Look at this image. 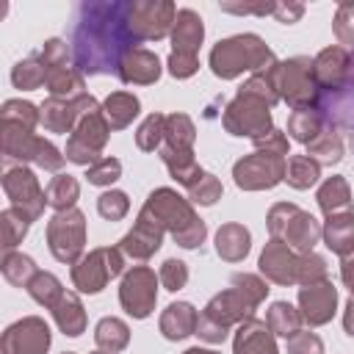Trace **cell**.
Returning a JSON list of instances; mask_svg holds the SVG:
<instances>
[{"label": "cell", "instance_id": "6da1fadb", "mask_svg": "<svg viewBox=\"0 0 354 354\" xmlns=\"http://www.w3.org/2000/svg\"><path fill=\"white\" fill-rule=\"evenodd\" d=\"M130 11L133 3H83L77 8L72 33L75 69L88 75L119 72L122 58L138 44Z\"/></svg>", "mask_w": 354, "mask_h": 354}, {"label": "cell", "instance_id": "7a4b0ae2", "mask_svg": "<svg viewBox=\"0 0 354 354\" xmlns=\"http://www.w3.org/2000/svg\"><path fill=\"white\" fill-rule=\"evenodd\" d=\"M277 64L274 61V53L266 47V41L254 33H238V36H230L224 41H218L210 53V69L216 77L221 80H230V77H238L241 72L246 69H266Z\"/></svg>", "mask_w": 354, "mask_h": 354}, {"label": "cell", "instance_id": "3957f363", "mask_svg": "<svg viewBox=\"0 0 354 354\" xmlns=\"http://www.w3.org/2000/svg\"><path fill=\"white\" fill-rule=\"evenodd\" d=\"M163 230H169L174 235V241L185 249H194L205 241V221L196 218V213L191 210V205L177 196L171 188H158L149 194L147 205H144Z\"/></svg>", "mask_w": 354, "mask_h": 354}, {"label": "cell", "instance_id": "277c9868", "mask_svg": "<svg viewBox=\"0 0 354 354\" xmlns=\"http://www.w3.org/2000/svg\"><path fill=\"white\" fill-rule=\"evenodd\" d=\"M257 304H260V299H254L249 290L235 285V288L218 293L216 299H210V304L205 307V313L196 321V335L207 343H221L227 337L230 324L252 318V310Z\"/></svg>", "mask_w": 354, "mask_h": 354}, {"label": "cell", "instance_id": "5b68a950", "mask_svg": "<svg viewBox=\"0 0 354 354\" xmlns=\"http://www.w3.org/2000/svg\"><path fill=\"white\" fill-rule=\"evenodd\" d=\"M268 230L277 241H285L288 246L299 249L301 254H310L313 246L318 243V238L324 235V230L318 227V221L299 210L296 205H288V202H279L271 207L268 213Z\"/></svg>", "mask_w": 354, "mask_h": 354}, {"label": "cell", "instance_id": "8992f818", "mask_svg": "<svg viewBox=\"0 0 354 354\" xmlns=\"http://www.w3.org/2000/svg\"><path fill=\"white\" fill-rule=\"evenodd\" d=\"M279 97H285L293 111L318 108L321 88L315 83V72H313L310 58L299 55V58L279 64Z\"/></svg>", "mask_w": 354, "mask_h": 354}, {"label": "cell", "instance_id": "52a82bcc", "mask_svg": "<svg viewBox=\"0 0 354 354\" xmlns=\"http://www.w3.org/2000/svg\"><path fill=\"white\" fill-rule=\"evenodd\" d=\"M47 241L50 252L61 263H75L86 246V218L80 210H61L47 224Z\"/></svg>", "mask_w": 354, "mask_h": 354}, {"label": "cell", "instance_id": "ba28073f", "mask_svg": "<svg viewBox=\"0 0 354 354\" xmlns=\"http://www.w3.org/2000/svg\"><path fill=\"white\" fill-rule=\"evenodd\" d=\"M271 105H266L257 97H249L243 91H238V97L227 105L224 111V127L232 136H249V138H263L266 133H271Z\"/></svg>", "mask_w": 354, "mask_h": 354}, {"label": "cell", "instance_id": "9c48e42d", "mask_svg": "<svg viewBox=\"0 0 354 354\" xmlns=\"http://www.w3.org/2000/svg\"><path fill=\"white\" fill-rule=\"evenodd\" d=\"M108 122L100 111L94 113H86L77 119V127L66 144V158L72 163H83V166H91L100 160V149L105 147L108 141Z\"/></svg>", "mask_w": 354, "mask_h": 354}, {"label": "cell", "instance_id": "30bf717a", "mask_svg": "<svg viewBox=\"0 0 354 354\" xmlns=\"http://www.w3.org/2000/svg\"><path fill=\"white\" fill-rule=\"evenodd\" d=\"M285 158L274 152H254L246 155L235 163L232 177L241 188L246 191H260V188H274L279 180H285Z\"/></svg>", "mask_w": 354, "mask_h": 354}, {"label": "cell", "instance_id": "8fae6325", "mask_svg": "<svg viewBox=\"0 0 354 354\" xmlns=\"http://www.w3.org/2000/svg\"><path fill=\"white\" fill-rule=\"evenodd\" d=\"M122 271V249H94L72 268V282L83 293H100Z\"/></svg>", "mask_w": 354, "mask_h": 354}, {"label": "cell", "instance_id": "7c38bea8", "mask_svg": "<svg viewBox=\"0 0 354 354\" xmlns=\"http://www.w3.org/2000/svg\"><path fill=\"white\" fill-rule=\"evenodd\" d=\"M177 8L169 0H138L130 11V25L138 41L147 39H163L169 28H174Z\"/></svg>", "mask_w": 354, "mask_h": 354}, {"label": "cell", "instance_id": "4fadbf2b", "mask_svg": "<svg viewBox=\"0 0 354 354\" xmlns=\"http://www.w3.org/2000/svg\"><path fill=\"white\" fill-rule=\"evenodd\" d=\"M315 83L321 94H335L354 80V61L346 47H326L313 61Z\"/></svg>", "mask_w": 354, "mask_h": 354}, {"label": "cell", "instance_id": "5bb4252c", "mask_svg": "<svg viewBox=\"0 0 354 354\" xmlns=\"http://www.w3.org/2000/svg\"><path fill=\"white\" fill-rule=\"evenodd\" d=\"M155 299H158V290H155V271L138 266L133 268L124 279H122V288H119V301L122 307L133 315V318H147L155 307Z\"/></svg>", "mask_w": 354, "mask_h": 354}, {"label": "cell", "instance_id": "9a60e30c", "mask_svg": "<svg viewBox=\"0 0 354 354\" xmlns=\"http://www.w3.org/2000/svg\"><path fill=\"white\" fill-rule=\"evenodd\" d=\"M100 111L97 108V100L88 97V94H77L72 100H61V97H50L44 105H41V122L44 127H50L53 133H66L72 130L75 119L86 116V113H94Z\"/></svg>", "mask_w": 354, "mask_h": 354}, {"label": "cell", "instance_id": "2e32d148", "mask_svg": "<svg viewBox=\"0 0 354 354\" xmlns=\"http://www.w3.org/2000/svg\"><path fill=\"white\" fill-rule=\"evenodd\" d=\"M50 346V329L41 318H22L19 324L8 326L3 337L6 354H44Z\"/></svg>", "mask_w": 354, "mask_h": 354}, {"label": "cell", "instance_id": "e0dca14e", "mask_svg": "<svg viewBox=\"0 0 354 354\" xmlns=\"http://www.w3.org/2000/svg\"><path fill=\"white\" fill-rule=\"evenodd\" d=\"M260 271L279 285H293L299 282V254H293V249L285 241L271 238L260 254Z\"/></svg>", "mask_w": 354, "mask_h": 354}, {"label": "cell", "instance_id": "ac0fdd59", "mask_svg": "<svg viewBox=\"0 0 354 354\" xmlns=\"http://www.w3.org/2000/svg\"><path fill=\"white\" fill-rule=\"evenodd\" d=\"M299 304H301V318L310 326H321L335 315V304H337V290L329 279L304 285L299 290Z\"/></svg>", "mask_w": 354, "mask_h": 354}, {"label": "cell", "instance_id": "d6986e66", "mask_svg": "<svg viewBox=\"0 0 354 354\" xmlns=\"http://www.w3.org/2000/svg\"><path fill=\"white\" fill-rule=\"evenodd\" d=\"M6 194L14 199L17 207H22L30 218H36L41 213V207L47 205V196L44 191L39 188L36 177L28 171V169H6Z\"/></svg>", "mask_w": 354, "mask_h": 354}, {"label": "cell", "instance_id": "ffe728a7", "mask_svg": "<svg viewBox=\"0 0 354 354\" xmlns=\"http://www.w3.org/2000/svg\"><path fill=\"white\" fill-rule=\"evenodd\" d=\"M160 238H163V227H160L158 218L144 207V210L138 213L136 227L122 238V246H119V249H122L124 254L136 257V260H147L149 254L158 252Z\"/></svg>", "mask_w": 354, "mask_h": 354}, {"label": "cell", "instance_id": "44dd1931", "mask_svg": "<svg viewBox=\"0 0 354 354\" xmlns=\"http://www.w3.org/2000/svg\"><path fill=\"white\" fill-rule=\"evenodd\" d=\"M116 75L124 83H141V86H147V83H155L160 77V61H158L155 53H149L144 47H136V50H130L122 58Z\"/></svg>", "mask_w": 354, "mask_h": 354}, {"label": "cell", "instance_id": "7402d4cb", "mask_svg": "<svg viewBox=\"0 0 354 354\" xmlns=\"http://www.w3.org/2000/svg\"><path fill=\"white\" fill-rule=\"evenodd\" d=\"M235 354H279L268 324L254 321V318L241 321L238 335H235Z\"/></svg>", "mask_w": 354, "mask_h": 354}, {"label": "cell", "instance_id": "603a6c76", "mask_svg": "<svg viewBox=\"0 0 354 354\" xmlns=\"http://www.w3.org/2000/svg\"><path fill=\"white\" fill-rule=\"evenodd\" d=\"M202 36H205L202 17L196 11H191V8H180L177 11V19H174V28H171V41H174V50L171 53L196 55V50L202 44Z\"/></svg>", "mask_w": 354, "mask_h": 354}, {"label": "cell", "instance_id": "cb8c5ba5", "mask_svg": "<svg viewBox=\"0 0 354 354\" xmlns=\"http://www.w3.org/2000/svg\"><path fill=\"white\" fill-rule=\"evenodd\" d=\"M324 241L340 257H346L348 252H354V213L351 210H343V213L326 216Z\"/></svg>", "mask_w": 354, "mask_h": 354}, {"label": "cell", "instance_id": "d4e9b609", "mask_svg": "<svg viewBox=\"0 0 354 354\" xmlns=\"http://www.w3.org/2000/svg\"><path fill=\"white\" fill-rule=\"evenodd\" d=\"M196 321H199L196 310L188 301H177V304H169L166 313L160 315V332L169 340H180V337L196 332Z\"/></svg>", "mask_w": 354, "mask_h": 354}, {"label": "cell", "instance_id": "484cf974", "mask_svg": "<svg viewBox=\"0 0 354 354\" xmlns=\"http://www.w3.org/2000/svg\"><path fill=\"white\" fill-rule=\"evenodd\" d=\"M216 252L230 263L243 260L249 252V230L241 224H224L216 232Z\"/></svg>", "mask_w": 354, "mask_h": 354}, {"label": "cell", "instance_id": "4316f807", "mask_svg": "<svg viewBox=\"0 0 354 354\" xmlns=\"http://www.w3.org/2000/svg\"><path fill=\"white\" fill-rule=\"evenodd\" d=\"M160 158H163V163L169 166V171H171V177L177 180V183H183V185H196L202 177H205V171L199 169V163L194 160V155L191 152H177V149H169V147H163L160 149Z\"/></svg>", "mask_w": 354, "mask_h": 354}, {"label": "cell", "instance_id": "83f0119b", "mask_svg": "<svg viewBox=\"0 0 354 354\" xmlns=\"http://www.w3.org/2000/svg\"><path fill=\"white\" fill-rule=\"evenodd\" d=\"M326 127V119L321 116L318 108H304V111H293L290 119H288V133L301 141V144H310L315 141Z\"/></svg>", "mask_w": 354, "mask_h": 354}, {"label": "cell", "instance_id": "f1b7e54d", "mask_svg": "<svg viewBox=\"0 0 354 354\" xmlns=\"http://www.w3.org/2000/svg\"><path fill=\"white\" fill-rule=\"evenodd\" d=\"M53 315H55V321H58L64 335L77 337L86 329V313H83V304H80V299L75 293H64L61 301L53 307Z\"/></svg>", "mask_w": 354, "mask_h": 354}, {"label": "cell", "instance_id": "f546056e", "mask_svg": "<svg viewBox=\"0 0 354 354\" xmlns=\"http://www.w3.org/2000/svg\"><path fill=\"white\" fill-rule=\"evenodd\" d=\"M138 113V100L127 91H116L105 100L102 105V116L108 122L111 130H119V127H127L133 122V116Z\"/></svg>", "mask_w": 354, "mask_h": 354}, {"label": "cell", "instance_id": "4dcf8cb0", "mask_svg": "<svg viewBox=\"0 0 354 354\" xmlns=\"http://www.w3.org/2000/svg\"><path fill=\"white\" fill-rule=\"evenodd\" d=\"M94 340H97V346H100L102 351L116 354V351H122V348L127 346V340H130V329H127V324L119 321V318H102V321L97 324Z\"/></svg>", "mask_w": 354, "mask_h": 354}, {"label": "cell", "instance_id": "1f68e13d", "mask_svg": "<svg viewBox=\"0 0 354 354\" xmlns=\"http://www.w3.org/2000/svg\"><path fill=\"white\" fill-rule=\"evenodd\" d=\"M348 199H351V191H348V183L343 177H329L318 191V205L326 216L348 210Z\"/></svg>", "mask_w": 354, "mask_h": 354}, {"label": "cell", "instance_id": "d6a6232c", "mask_svg": "<svg viewBox=\"0 0 354 354\" xmlns=\"http://www.w3.org/2000/svg\"><path fill=\"white\" fill-rule=\"evenodd\" d=\"M318 177H321V163L315 158H310V155H293V158H288L285 180L293 188H310Z\"/></svg>", "mask_w": 354, "mask_h": 354}, {"label": "cell", "instance_id": "836d02e7", "mask_svg": "<svg viewBox=\"0 0 354 354\" xmlns=\"http://www.w3.org/2000/svg\"><path fill=\"white\" fill-rule=\"evenodd\" d=\"M301 313L299 310H293L288 301H277V304H271V310H268V329L274 332V335H282V337H293L296 332H301Z\"/></svg>", "mask_w": 354, "mask_h": 354}, {"label": "cell", "instance_id": "e575fe53", "mask_svg": "<svg viewBox=\"0 0 354 354\" xmlns=\"http://www.w3.org/2000/svg\"><path fill=\"white\" fill-rule=\"evenodd\" d=\"M166 147L177 152H191L194 144V122L185 113H171L166 116Z\"/></svg>", "mask_w": 354, "mask_h": 354}, {"label": "cell", "instance_id": "d590c367", "mask_svg": "<svg viewBox=\"0 0 354 354\" xmlns=\"http://www.w3.org/2000/svg\"><path fill=\"white\" fill-rule=\"evenodd\" d=\"M307 147H310L307 155L315 158L318 163H337V160L343 158V141H340V136L335 133L332 124H326L324 133H321L315 141H310Z\"/></svg>", "mask_w": 354, "mask_h": 354}, {"label": "cell", "instance_id": "8d00e7d4", "mask_svg": "<svg viewBox=\"0 0 354 354\" xmlns=\"http://www.w3.org/2000/svg\"><path fill=\"white\" fill-rule=\"evenodd\" d=\"M44 196H47V205H53L58 213H61V210H72V205H75V199H77V180L69 177V174H58V177H53V183L47 185Z\"/></svg>", "mask_w": 354, "mask_h": 354}, {"label": "cell", "instance_id": "74e56055", "mask_svg": "<svg viewBox=\"0 0 354 354\" xmlns=\"http://www.w3.org/2000/svg\"><path fill=\"white\" fill-rule=\"evenodd\" d=\"M11 80L17 88H39L41 83H47V66L41 64L39 55H30L14 66Z\"/></svg>", "mask_w": 354, "mask_h": 354}, {"label": "cell", "instance_id": "f35d334b", "mask_svg": "<svg viewBox=\"0 0 354 354\" xmlns=\"http://www.w3.org/2000/svg\"><path fill=\"white\" fill-rule=\"evenodd\" d=\"M28 290H30V296H33L39 304H44V307H50V310H53V307L61 301V296L66 293V290L61 288V282H58L53 274H44V271H39V274L30 279Z\"/></svg>", "mask_w": 354, "mask_h": 354}, {"label": "cell", "instance_id": "ab89813d", "mask_svg": "<svg viewBox=\"0 0 354 354\" xmlns=\"http://www.w3.org/2000/svg\"><path fill=\"white\" fill-rule=\"evenodd\" d=\"M3 274H6V279H8V282L28 288V285H30V279H33L39 271H36V266H33V260H30V257L8 252V254L3 257Z\"/></svg>", "mask_w": 354, "mask_h": 354}, {"label": "cell", "instance_id": "60d3db41", "mask_svg": "<svg viewBox=\"0 0 354 354\" xmlns=\"http://www.w3.org/2000/svg\"><path fill=\"white\" fill-rule=\"evenodd\" d=\"M160 138H166V116H163V113H152V116H147V122L138 127L136 144H138L144 152H152V149L160 144Z\"/></svg>", "mask_w": 354, "mask_h": 354}, {"label": "cell", "instance_id": "b9f144b4", "mask_svg": "<svg viewBox=\"0 0 354 354\" xmlns=\"http://www.w3.org/2000/svg\"><path fill=\"white\" fill-rule=\"evenodd\" d=\"M28 227H30V216L25 213V210H6L3 213V246L6 249H11V246H17V241L28 232Z\"/></svg>", "mask_w": 354, "mask_h": 354}, {"label": "cell", "instance_id": "7bdbcfd3", "mask_svg": "<svg viewBox=\"0 0 354 354\" xmlns=\"http://www.w3.org/2000/svg\"><path fill=\"white\" fill-rule=\"evenodd\" d=\"M335 36L340 44L351 47L354 44V3H340L337 6V14H335Z\"/></svg>", "mask_w": 354, "mask_h": 354}, {"label": "cell", "instance_id": "ee69618b", "mask_svg": "<svg viewBox=\"0 0 354 354\" xmlns=\"http://www.w3.org/2000/svg\"><path fill=\"white\" fill-rule=\"evenodd\" d=\"M127 207H130V199H127V194H122V191H108V194H102L100 202H97L100 216H102V218H111V221H119V218L127 213Z\"/></svg>", "mask_w": 354, "mask_h": 354}, {"label": "cell", "instance_id": "f6af8a7d", "mask_svg": "<svg viewBox=\"0 0 354 354\" xmlns=\"http://www.w3.org/2000/svg\"><path fill=\"white\" fill-rule=\"evenodd\" d=\"M119 171H122V163L116 158H100L97 163L88 166V174L86 177H88L91 185H111L119 177Z\"/></svg>", "mask_w": 354, "mask_h": 354}, {"label": "cell", "instance_id": "bcb514c9", "mask_svg": "<svg viewBox=\"0 0 354 354\" xmlns=\"http://www.w3.org/2000/svg\"><path fill=\"white\" fill-rule=\"evenodd\" d=\"M326 279V263L318 254H299V282L301 285H313Z\"/></svg>", "mask_w": 354, "mask_h": 354}, {"label": "cell", "instance_id": "7dc6e473", "mask_svg": "<svg viewBox=\"0 0 354 354\" xmlns=\"http://www.w3.org/2000/svg\"><path fill=\"white\" fill-rule=\"evenodd\" d=\"M3 119H8V122H19V124H25V127H36V122H39V113H36V108L30 105V102H19V100H11V102H6V108H3Z\"/></svg>", "mask_w": 354, "mask_h": 354}, {"label": "cell", "instance_id": "c3c4849f", "mask_svg": "<svg viewBox=\"0 0 354 354\" xmlns=\"http://www.w3.org/2000/svg\"><path fill=\"white\" fill-rule=\"evenodd\" d=\"M188 191H191V199H194V202H199V205H213V202L221 196V183H218L213 174L205 171V177H202L196 185H191Z\"/></svg>", "mask_w": 354, "mask_h": 354}, {"label": "cell", "instance_id": "681fc988", "mask_svg": "<svg viewBox=\"0 0 354 354\" xmlns=\"http://www.w3.org/2000/svg\"><path fill=\"white\" fill-rule=\"evenodd\" d=\"M160 282L166 285V290H180L188 282V268L183 260H166L160 266Z\"/></svg>", "mask_w": 354, "mask_h": 354}, {"label": "cell", "instance_id": "f907efd6", "mask_svg": "<svg viewBox=\"0 0 354 354\" xmlns=\"http://www.w3.org/2000/svg\"><path fill=\"white\" fill-rule=\"evenodd\" d=\"M288 354H324V343L313 332H296L288 340Z\"/></svg>", "mask_w": 354, "mask_h": 354}, {"label": "cell", "instance_id": "816d5d0a", "mask_svg": "<svg viewBox=\"0 0 354 354\" xmlns=\"http://www.w3.org/2000/svg\"><path fill=\"white\" fill-rule=\"evenodd\" d=\"M196 66H199L196 55H183V53H171L169 55V72L174 77H188V75L196 72Z\"/></svg>", "mask_w": 354, "mask_h": 354}, {"label": "cell", "instance_id": "f5cc1de1", "mask_svg": "<svg viewBox=\"0 0 354 354\" xmlns=\"http://www.w3.org/2000/svg\"><path fill=\"white\" fill-rule=\"evenodd\" d=\"M257 147H266V152H274V155H282V158L288 155V138L279 130H271L263 138H257Z\"/></svg>", "mask_w": 354, "mask_h": 354}, {"label": "cell", "instance_id": "db71d44e", "mask_svg": "<svg viewBox=\"0 0 354 354\" xmlns=\"http://www.w3.org/2000/svg\"><path fill=\"white\" fill-rule=\"evenodd\" d=\"M232 285H241L243 290H249L254 299H266V293H268V288H266V282H260L257 277H252V274H235L232 277Z\"/></svg>", "mask_w": 354, "mask_h": 354}, {"label": "cell", "instance_id": "11a10c76", "mask_svg": "<svg viewBox=\"0 0 354 354\" xmlns=\"http://www.w3.org/2000/svg\"><path fill=\"white\" fill-rule=\"evenodd\" d=\"M304 14V6H299V3H277L274 6V17L279 19V22H285V25H290V22H296L299 17Z\"/></svg>", "mask_w": 354, "mask_h": 354}, {"label": "cell", "instance_id": "9f6ffc18", "mask_svg": "<svg viewBox=\"0 0 354 354\" xmlns=\"http://www.w3.org/2000/svg\"><path fill=\"white\" fill-rule=\"evenodd\" d=\"M340 277H343L346 288L354 293V252H348V254L343 257V268H340Z\"/></svg>", "mask_w": 354, "mask_h": 354}, {"label": "cell", "instance_id": "6f0895ef", "mask_svg": "<svg viewBox=\"0 0 354 354\" xmlns=\"http://www.w3.org/2000/svg\"><path fill=\"white\" fill-rule=\"evenodd\" d=\"M343 326H346V335H351V337H354V293H351V299H348V304H346Z\"/></svg>", "mask_w": 354, "mask_h": 354}, {"label": "cell", "instance_id": "680465c9", "mask_svg": "<svg viewBox=\"0 0 354 354\" xmlns=\"http://www.w3.org/2000/svg\"><path fill=\"white\" fill-rule=\"evenodd\" d=\"M185 354H216V351H205V348H188Z\"/></svg>", "mask_w": 354, "mask_h": 354}, {"label": "cell", "instance_id": "91938a15", "mask_svg": "<svg viewBox=\"0 0 354 354\" xmlns=\"http://www.w3.org/2000/svg\"><path fill=\"white\" fill-rule=\"evenodd\" d=\"M351 61H354V44H351Z\"/></svg>", "mask_w": 354, "mask_h": 354}, {"label": "cell", "instance_id": "94428289", "mask_svg": "<svg viewBox=\"0 0 354 354\" xmlns=\"http://www.w3.org/2000/svg\"><path fill=\"white\" fill-rule=\"evenodd\" d=\"M64 354H72V351H64Z\"/></svg>", "mask_w": 354, "mask_h": 354}, {"label": "cell", "instance_id": "6125c7cd", "mask_svg": "<svg viewBox=\"0 0 354 354\" xmlns=\"http://www.w3.org/2000/svg\"><path fill=\"white\" fill-rule=\"evenodd\" d=\"M97 354H102V351H97Z\"/></svg>", "mask_w": 354, "mask_h": 354}]
</instances>
